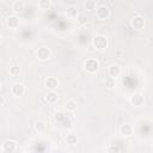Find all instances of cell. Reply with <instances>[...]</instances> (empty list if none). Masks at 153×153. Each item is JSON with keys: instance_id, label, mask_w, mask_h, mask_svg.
<instances>
[{"instance_id": "1", "label": "cell", "mask_w": 153, "mask_h": 153, "mask_svg": "<svg viewBox=\"0 0 153 153\" xmlns=\"http://www.w3.org/2000/svg\"><path fill=\"white\" fill-rule=\"evenodd\" d=\"M93 45L96 49L98 50H103V49H106L108 47V38L106 36L104 35H98L93 38Z\"/></svg>"}, {"instance_id": "2", "label": "cell", "mask_w": 153, "mask_h": 153, "mask_svg": "<svg viewBox=\"0 0 153 153\" xmlns=\"http://www.w3.org/2000/svg\"><path fill=\"white\" fill-rule=\"evenodd\" d=\"M109 16H110V10H109V7L106 5H100V6L97 7V10H96V17L99 20H104Z\"/></svg>"}, {"instance_id": "3", "label": "cell", "mask_w": 153, "mask_h": 153, "mask_svg": "<svg viewBox=\"0 0 153 153\" xmlns=\"http://www.w3.org/2000/svg\"><path fill=\"white\" fill-rule=\"evenodd\" d=\"M84 66H85V69H86L87 72L94 73V72H97L98 68H99V62H98L96 59H88V60L85 61Z\"/></svg>"}, {"instance_id": "4", "label": "cell", "mask_w": 153, "mask_h": 153, "mask_svg": "<svg viewBox=\"0 0 153 153\" xmlns=\"http://www.w3.org/2000/svg\"><path fill=\"white\" fill-rule=\"evenodd\" d=\"M6 24H7L11 29H17V27L20 25V19H19V17L12 14V16H8V17H7Z\"/></svg>"}, {"instance_id": "5", "label": "cell", "mask_w": 153, "mask_h": 153, "mask_svg": "<svg viewBox=\"0 0 153 153\" xmlns=\"http://www.w3.org/2000/svg\"><path fill=\"white\" fill-rule=\"evenodd\" d=\"M11 92H12L13 96H17V97H18V96H22V94H24V92H25V86H24L23 84H20V82H16V84L12 85Z\"/></svg>"}, {"instance_id": "6", "label": "cell", "mask_w": 153, "mask_h": 153, "mask_svg": "<svg viewBox=\"0 0 153 153\" xmlns=\"http://www.w3.org/2000/svg\"><path fill=\"white\" fill-rule=\"evenodd\" d=\"M16 148H17V143L13 140H6L2 143V151L6 153H12L16 151Z\"/></svg>"}, {"instance_id": "7", "label": "cell", "mask_w": 153, "mask_h": 153, "mask_svg": "<svg viewBox=\"0 0 153 153\" xmlns=\"http://www.w3.org/2000/svg\"><path fill=\"white\" fill-rule=\"evenodd\" d=\"M143 102H145V97L141 93H134L130 97V103L134 106H141L143 104Z\"/></svg>"}, {"instance_id": "8", "label": "cell", "mask_w": 153, "mask_h": 153, "mask_svg": "<svg viewBox=\"0 0 153 153\" xmlns=\"http://www.w3.org/2000/svg\"><path fill=\"white\" fill-rule=\"evenodd\" d=\"M131 25H133V27L136 29V30L142 29L143 25H145V19H143V17H141V16H135V17L131 19Z\"/></svg>"}, {"instance_id": "9", "label": "cell", "mask_w": 153, "mask_h": 153, "mask_svg": "<svg viewBox=\"0 0 153 153\" xmlns=\"http://www.w3.org/2000/svg\"><path fill=\"white\" fill-rule=\"evenodd\" d=\"M49 56H50V50H49V48H47V47H41V48L37 50V57H38L39 60L44 61V60L49 59Z\"/></svg>"}, {"instance_id": "10", "label": "cell", "mask_w": 153, "mask_h": 153, "mask_svg": "<svg viewBox=\"0 0 153 153\" xmlns=\"http://www.w3.org/2000/svg\"><path fill=\"white\" fill-rule=\"evenodd\" d=\"M44 84H45V86H47L48 88H50L51 91H54V90L59 86V80H57L55 76H49L48 79H45Z\"/></svg>"}, {"instance_id": "11", "label": "cell", "mask_w": 153, "mask_h": 153, "mask_svg": "<svg viewBox=\"0 0 153 153\" xmlns=\"http://www.w3.org/2000/svg\"><path fill=\"white\" fill-rule=\"evenodd\" d=\"M120 130H121V133H122L124 136H130V135L133 134V130H134V129H133V126H131V124L124 123V124L121 126Z\"/></svg>"}, {"instance_id": "12", "label": "cell", "mask_w": 153, "mask_h": 153, "mask_svg": "<svg viewBox=\"0 0 153 153\" xmlns=\"http://www.w3.org/2000/svg\"><path fill=\"white\" fill-rule=\"evenodd\" d=\"M121 74V67L118 65H111L109 67V75L111 78H116Z\"/></svg>"}, {"instance_id": "13", "label": "cell", "mask_w": 153, "mask_h": 153, "mask_svg": "<svg viewBox=\"0 0 153 153\" xmlns=\"http://www.w3.org/2000/svg\"><path fill=\"white\" fill-rule=\"evenodd\" d=\"M45 99L49 104H55L57 100H59V96L54 92V91H49L47 94H45Z\"/></svg>"}, {"instance_id": "14", "label": "cell", "mask_w": 153, "mask_h": 153, "mask_svg": "<svg viewBox=\"0 0 153 153\" xmlns=\"http://www.w3.org/2000/svg\"><path fill=\"white\" fill-rule=\"evenodd\" d=\"M24 6H25V2L23 0H16L12 4V10H14V11H22V10H24Z\"/></svg>"}, {"instance_id": "15", "label": "cell", "mask_w": 153, "mask_h": 153, "mask_svg": "<svg viewBox=\"0 0 153 153\" xmlns=\"http://www.w3.org/2000/svg\"><path fill=\"white\" fill-rule=\"evenodd\" d=\"M66 109H67V111L73 112L74 110H76V102H75L74 99L67 100V102H66Z\"/></svg>"}, {"instance_id": "16", "label": "cell", "mask_w": 153, "mask_h": 153, "mask_svg": "<svg viewBox=\"0 0 153 153\" xmlns=\"http://www.w3.org/2000/svg\"><path fill=\"white\" fill-rule=\"evenodd\" d=\"M66 141H67V143H69V145H74V143L78 142V137H76V135H75L74 133H68V134L66 135Z\"/></svg>"}, {"instance_id": "17", "label": "cell", "mask_w": 153, "mask_h": 153, "mask_svg": "<svg viewBox=\"0 0 153 153\" xmlns=\"http://www.w3.org/2000/svg\"><path fill=\"white\" fill-rule=\"evenodd\" d=\"M85 8L87 11H93V10H97V4L94 0H86L85 1Z\"/></svg>"}, {"instance_id": "18", "label": "cell", "mask_w": 153, "mask_h": 153, "mask_svg": "<svg viewBox=\"0 0 153 153\" xmlns=\"http://www.w3.org/2000/svg\"><path fill=\"white\" fill-rule=\"evenodd\" d=\"M67 16L68 17H76L78 16V10H76V7L75 6H69V7H67Z\"/></svg>"}, {"instance_id": "19", "label": "cell", "mask_w": 153, "mask_h": 153, "mask_svg": "<svg viewBox=\"0 0 153 153\" xmlns=\"http://www.w3.org/2000/svg\"><path fill=\"white\" fill-rule=\"evenodd\" d=\"M115 85H116V80H115V78L109 76V78L105 79V86H106L108 88H114Z\"/></svg>"}, {"instance_id": "20", "label": "cell", "mask_w": 153, "mask_h": 153, "mask_svg": "<svg viewBox=\"0 0 153 153\" xmlns=\"http://www.w3.org/2000/svg\"><path fill=\"white\" fill-rule=\"evenodd\" d=\"M38 6L42 8V10H48L50 6H51V1L50 0H42L38 2Z\"/></svg>"}, {"instance_id": "21", "label": "cell", "mask_w": 153, "mask_h": 153, "mask_svg": "<svg viewBox=\"0 0 153 153\" xmlns=\"http://www.w3.org/2000/svg\"><path fill=\"white\" fill-rule=\"evenodd\" d=\"M35 128L37 131H44L45 130V122L43 121H37L35 124Z\"/></svg>"}, {"instance_id": "22", "label": "cell", "mask_w": 153, "mask_h": 153, "mask_svg": "<svg viewBox=\"0 0 153 153\" xmlns=\"http://www.w3.org/2000/svg\"><path fill=\"white\" fill-rule=\"evenodd\" d=\"M10 74L13 75V76H17V75L19 74V67H17V66L11 67V68H10Z\"/></svg>"}, {"instance_id": "23", "label": "cell", "mask_w": 153, "mask_h": 153, "mask_svg": "<svg viewBox=\"0 0 153 153\" xmlns=\"http://www.w3.org/2000/svg\"><path fill=\"white\" fill-rule=\"evenodd\" d=\"M109 153H118V149H117L116 147H114V146H111V147L109 148Z\"/></svg>"}, {"instance_id": "24", "label": "cell", "mask_w": 153, "mask_h": 153, "mask_svg": "<svg viewBox=\"0 0 153 153\" xmlns=\"http://www.w3.org/2000/svg\"><path fill=\"white\" fill-rule=\"evenodd\" d=\"M79 22H80V23H85V22H86V19H85V17L80 14V16H79Z\"/></svg>"}]
</instances>
